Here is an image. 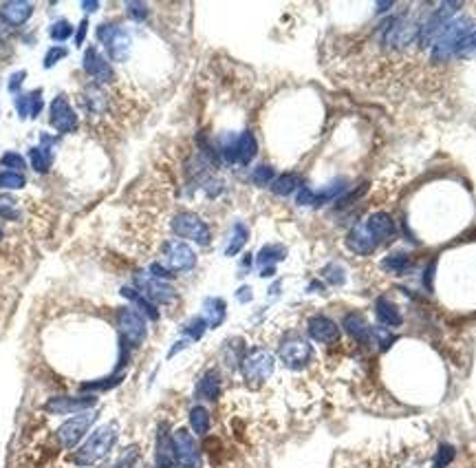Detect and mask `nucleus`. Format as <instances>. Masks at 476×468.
Returning <instances> with one entry per match:
<instances>
[{
    "mask_svg": "<svg viewBox=\"0 0 476 468\" xmlns=\"http://www.w3.org/2000/svg\"><path fill=\"white\" fill-rule=\"evenodd\" d=\"M126 11H128V16L137 22H143L148 18V5L146 3H126Z\"/></svg>",
    "mask_w": 476,
    "mask_h": 468,
    "instance_id": "nucleus-48",
    "label": "nucleus"
},
{
    "mask_svg": "<svg viewBox=\"0 0 476 468\" xmlns=\"http://www.w3.org/2000/svg\"><path fill=\"white\" fill-rule=\"evenodd\" d=\"M457 55L459 58H476V31H472L470 36L461 42Z\"/></svg>",
    "mask_w": 476,
    "mask_h": 468,
    "instance_id": "nucleus-46",
    "label": "nucleus"
},
{
    "mask_svg": "<svg viewBox=\"0 0 476 468\" xmlns=\"http://www.w3.org/2000/svg\"><path fill=\"white\" fill-rule=\"evenodd\" d=\"M42 106H44V102H42V91H40V88H36L33 93H22V95L16 97V110H18V115L22 119L38 117Z\"/></svg>",
    "mask_w": 476,
    "mask_h": 468,
    "instance_id": "nucleus-24",
    "label": "nucleus"
},
{
    "mask_svg": "<svg viewBox=\"0 0 476 468\" xmlns=\"http://www.w3.org/2000/svg\"><path fill=\"white\" fill-rule=\"evenodd\" d=\"M342 327L348 331L350 338H355L361 344H368L370 336H373V327L366 322V318L359 314V311H350V314L344 316L342 320Z\"/></svg>",
    "mask_w": 476,
    "mask_h": 468,
    "instance_id": "nucleus-22",
    "label": "nucleus"
},
{
    "mask_svg": "<svg viewBox=\"0 0 476 468\" xmlns=\"http://www.w3.org/2000/svg\"><path fill=\"white\" fill-rule=\"evenodd\" d=\"M121 296L123 298H128L130 303L137 307V311L141 316L146 318H150V320H159V309L155 303H150L148 298H146L141 292H137V289H132V287H121Z\"/></svg>",
    "mask_w": 476,
    "mask_h": 468,
    "instance_id": "nucleus-27",
    "label": "nucleus"
},
{
    "mask_svg": "<svg viewBox=\"0 0 476 468\" xmlns=\"http://www.w3.org/2000/svg\"><path fill=\"white\" fill-rule=\"evenodd\" d=\"M249 241V230L245 224H236L234 230H232V241L230 245L225 248V256H236L238 252L243 250V245Z\"/></svg>",
    "mask_w": 476,
    "mask_h": 468,
    "instance_id": "nucleus-34",
    "label": "nucleus"
},
{
    "mask_svg": "<svg viewBox=\"0 0 476 468\" xmlns=\"http://www.w3.org/2000/svg\"><path fill=\"white\" fill-rule=\"evenodd\" d=\"M366 191H368V186H366V184H361L357 193L353 191V193H350V195H346V197H342V199H339V206H348V204H353V202H357V199H359L361 195H364Z\"/></svg>",
    "mask_w": 476,
    "mask_h": 468,
    "instance_id": "nucleus-51",
    "label": "nucleus"
},
{
    "mask_svg": "<svg viewBox=\"0 0 476 468\" xmlns=\"http://www.w3.org/2000/svg\"><path fill=\"white\" fill-rule=\"evenodd\" d=\"M307 333L320 344H333L339 340V327L328 316H311L307 322Z\"/></svg>",
    "mask_w": 476,
    "mask_h": 468,
    "instance_id": "nucleus-18",
    "label": "nucleus"
},
{
    "mask_svg": "<svg viewBox=\"0 0 476 468\" xmlns=\"http://www.w3.org/2000/svg\"><path fill=\"white\" fill-rule=\"evenodd\" d=\"M236 298L241 300V303H249V300H252V289H249V287H241V289H238Z\"/></svg>",
    "mask_w": 476,
    "mask_h": 468,
    "instance_id": "nucleus-54",
    "label": "nucleus"
},
{
    "mask_svg": "<svg viewBox=\"0 0 476 468\" xmlns=\"http://www.w3.org/2000/svg\"><path fill=\"white\" fill-rule=\"evenodd\" d=\"M175 464H177V455H175L172 436L166 431V427H161L155 447V468H172Z\"/></svg>",
    "mask_w": 476,
    "mask_h": 468,
    "instance_id": "nucleus-20",
    "label": "nucleus"
},
{
    "mask_svg": "<svg viewBox=\"0 0 476 468\" xmlns=\"http://www.w3.org/2000/svg\"><path fill=\"white\" fill-rule=\"evenodd\" d=\"M97 7H99L97 0H86V3H82V9H86V11H95Z\"/></svg>",
    "mask_w": 476,
    "mask_h": 468,
    "instance_id": "nucleus-55",
    "label": "nucleus"
},
{
    "mask_svg": "<svg viewBox=\"0 0 476 468\" xmlns=\"http://www.w3.org/2000/svg\"><path fill=\"white\" fill-rule=\"evenodd\" d=\"M256 153H258V144H256L254 133L245 130L243 135H238V139H236V164L247 166L256 157Z\"/></svg>",
    "mask_w": 476,
    "mask_h": 468,
    "instance_id": "nucleus-28",
    "label": "nucleus"
},
{
    "mask_svg": "<svg viewBox=\"0 0 476 468\" xmlns=\"http://www.w3.org/2000/svg\"><path fill=\"white\" fill-rule=\"evenodd\" d=\"M137 462H139V449L137 447H128L126 451L119 455L117 464L112 468H137Z\"/></svg>",
    "mask_w": 476,
    "mask_h": 468,
    "instance_id": "nucleus-42",
    "label": "nucleus"
},
{
    "mask_svg": "<svg viewBox=\"0 0 476 468\" xmlns=\"http://www.w3.org/2000/svg\"><path fill=\"white\" fill-rule=\"evenodd\" d=\"M0 164L5 166V168H14V173H22L27 168V164H25V159H22V155H18V153H5L3 155V159H0Z\"/></svg>",
    "mask_w": 476,
    "mask_h": 468,
    "instance_id": "nucleus-45",
    "label": "nucleus"
},
{
    "mask_svg": "<svg viewBox=\"0 0 476 468\" xmlns=\"http://www.w3.org/2000/svg\"><path fill=\"white\" fill-rule=\"evenodd\" d=\"M97 404V398L93 393L88 396H55L49 398L44 409L53 416H73V413H82Z\"/></svg>",
    "mask_w": 476,
    "mask_h": 468,
    "instance_id": "nucleus-11",
    "label": "nucleus"
},
{
    "mask_svg": "<svg viewBox=\"0 0 476 468\" xmlns=\"http://www.w3.org/2000/svg\"><path fill=\"white\" fill-rule=\"evenodd\" d=\"M278 358L287 369L298 371V369H304V367L313 360V347L304 338H300L298 333H291V336H287L280 342Z\"/></svg>",
    "mask_w": 476,
    "mask_h": 468,
    "instance_id": "nucleus-8",
    "label": "nucleus"
},
{
    "mask_svg": "<svg viewBox=\"0 0 476 468\" xmlns=\"http://www.w3.org/2000/svg\"><path fill=\"white\" fill-rule=\"evenodd\" d=\"M25 77H27V71H16L14 75H11L9 77V84H7L9 93H16L18 88L22 86V82H25Z\"/></svg>",
    "mask_w": 476,
    "mask_h": 468,
    "instance_id": "nucleus-50",
    "label": "nucleus"
},
{
    "mask_svg": "<svg viewBox=\"0 0 476 468\" xmlns=\"http://www.w3.org/2000/svg\"><path fill=\"white\" fill-rule=\"evenodd\" d=\"M206 329H208V320L203 318V316L190 318L186 325H184V333H186L190 340H201L203 333H206Z\"/></svg>",
    "mask_w": 476,
    "mask_h": 468,
    "instance_id": "nucleus-37",
    "label": "nucleus"
},
{
    "mask_svg": "<svg viewBox=\"0 0 476 468\" xmlns=\"http://www.w3.org/2000/svg\"><path fill=\"white\" fill-rule=\"evenodd\" d=\"M210 425H212V418H210V411L206 407H192L190 409V427L197 436H208Z\"/></svg>",
    "mask_w": 476,
    "mask_h": 468,
    "instance_id": "nucleus-30",
    "label": "nucleus"
},
{
    "mask_svg": "<svg viewBox=\"0 0 476 468\" xmlns=\"http://www.w3.org/2000/svg\"><path fill=\"white\" fill-rule=\"evenodd\" d=\"M172 444H175L177 464L181 468H199L201 466V453H199L195 438L190 436V431L177 429L172 433Z\"/></svg>",
    "mask_w": 476,
    "mask_h": 468,
    "instance_id": "nucleus-13",
    "label": "nucleus"
},
{
    "mask_svg": "<svg viewBox=\"0 0 476 468\" xmlns=\"http://www.w3.org/2000/svg\"><path fill=\"white\" fill-rule=\"evenodd\" d=\"M135 287H137V292H141L146 298L150 300V303L155 305H175L177 303V292L175 287L170 285L168 281H159V278L146 274V272H139L135 274Z\"/></svg>",
    "mask_w": 476,
    "mask_h": 468,
    "instance_id": "nucleus-9",
    "label": "nucleus"
},
{
    "mask_svg": "<svg viewBox=\"0 0 476 468\" xmlns=\"http://www.w3.org/2000/svg\"><path fill=\"white\" fill-rule=\"evenodd\" d=\"M117 440H119V425L117 422H106V425H101L99 429L90 433V438L73 453V462L82 468L95 466L112 451Z\"/></svg>",
    "mask_w": 476,
    "mask_h": 468,
    "instance_id": "nucleus-1",
    "label": "nucleus"
},
{
    "mask_svg": "<svg viewBox=\"0 0 476 468\" xmlns=\"http://www.w3.org/2000/svg\"><path fill=\"white\" fill-rule=\"evenodd\" d=\"M219 396H221V373L217 369H208L197 384V398L214 402Z\"/></svg>",
    "mask_w": 476,
    "mask_h": 468,
    "instance_id": "nucleus-25",
    "label": "nucleus"
},
{
    "mask_svg": "<svg viewBox=\"0 0 476 468\" xmlns=\"http://www.w3.org/2000/svg\"><path fill=\"white\" fill-rule=\"evenodd\" d=\"M375 314H377V318H379L381 325H386L388 329H390V327H399L401 322H404V318H401V314H399V309H397V305L390 303V300H388L386 296H379V298L375 300Z\"/></svg>",
    "mask_w": 476,
    "mask_h": 468,
    "instance_id": "nucleus-26",
    "label": "nucleus"
},
{
    "mask_svg": "<svg viewBox=\"0 0 476 468\" xmlns=\"http://www.w3.org/2000/svg\"><path fill=\"white\" fill-rule=\"evenodd\" d=\"M203 307H206V320H208V327L210 329H217L223 325L225 316H228V305H225L223 298H208L206 303H203Z\"/></svg>",
    "mask_w": 476,
    "mask_h": 468,
    "instance_id": "nucleus-29",
    "label": "nucleus"
},
{
    "mask_svg": "<svg viewBox=\"0 0 476 468\" xmlns=\"http://www.w3.org/2000/svg\"><path fill=\"white\" fill-rule=\"evenodd\" d=\"M470 27H472V20L470 18H457V20H450L448 25L444 27V31L439 33L437 40H435V49H433V60L441 62V60H448L450 55H455L461 47V42L470 36Z\"/></svg>",
    "mask_w": 476,
    "mask_h": 468,
    "instance_id": "nucleus-2",
    "label": "nucleus"
},
{
    "mask_svg": "<svg viewBox=\"0 0 476 468\" xmlns=\"http://www.w3.org/2000/svg\"><path fill=\"white\" fill-rule=\"evenodd\" d=\"M101 468H110V466H101Z\"/></svg>",
    "mask_w": 476,
    "mask_h": 468,
    "instance_id": "nucleus-57",
    "label": "nucleus"
},
{
    "mask_svg": "<svg viewBox=\"0 0 476 468\" xmlns=\"http://www.w3.org/2000/svg\"><path fill=\"white\" fill-rule=\"evenodd\" d=\"M3 237H5V234H3V230H0V241H3Z\"/></svg>",
    "mask_w": 476,
    "mask_h": 468,
    "instance_id": "nucleus-56",
    "label": "nucleus"
},
{
    "mask_svg": "<svg viewBox=\"0 0 476 468\" xmlns=\"http://www.w3.org/2000/svg\"><path fill=\"white\" fill-rule=\"evenodd\" d=\"M435 267H437V261H433L428 265V270L424 272V285L428 292H433V281H435Z\"/></svg>",
    "mask_w": 476,
    "mask_h": 468,
    "instance_id": "nucleus-52",
    "label": "nucleus"
},
{
    "mask_svg": "<svg viewBox=\"0 0 476 468\" xmlns=\"http://www.w3.org/2000/svg\"><path fill=\"white\" fill-rule=\"evenodd\" d=\"M66 55H69V51L64 47H51L47 55H44V69H51V66H55L62 58H66Z\"/></svg>",
    "mask_w": 476,
    "mask_h": 468,
    "instance_id": "nucleus-47",
    "label": "nucleus"
},
{
    "mask_svg": "<svg viewBox=\"0 0 476 468\" xmlns=\"http://www.w3.org/2000/svg\"><path fill=\"white\" fill-rule=\"evenodd\" d=\"M97 40H101L104 44V49L108 53V58L112 62H126L128 55H130V47H132V40H130V33L126 29H121L117 25H99L97 27Z\"/></svg>",
    "mask_w": 476,
    "mask_h": 468,
    "instance_id": "nucleus-6",
    "label": "nucleus"
},
{
    "mask_svg": "<svg viewBox=\"0 0 476 468\" xmlns=\"http://www.w3.org/2000/svg\"><path fill=\"white\" fill-rule=\"evenodd\" d=\"M82 69L86 75H90L97 84H108L115 80V71H112L110 62L104 58V55L99 53L97 47H88L84 51V58H82Z\"/></svg>",
    "mask_w": 476,
    "mask_h": 468,
    "instance_id": "nucleus-16",
    "label": "nucleus"
},
{
    "mask_svg": "<svg viewBox=\"0 0 476 468\" xmlns=\"http://www.w3.org/2000/svg\"><path fill=\"white\" fill-rule=\"evenodd\" d=\"M364 226L375 241H393L397 237V224L388 213H373Z\"/></svg>",
    "mask_w": 476,
    "mask_h": 468,
    "instance_id": "nucleus-19",
    "label": "nucleus"
},
{
    "mask_svg": "<svg viewBox=\"0 0 476 468\" xmlns=\"http://www.w3.org/2000/svg\"><path fill=\"white\" fill-rule=\"evenodd\" d=\"M27 186V179L22 173H14V170H3L0 173V188L3 191H20V188Z\"/></svg>",
    "mask_w": 476,
    "mask_h": 468,
    "instance_id": "nucleus-36",
    "label": "nucleus"
},
{
    "mask_svg": "<svg viewBox=\"0 0 476 468\" xmlns=\"http://www.w3.org/2000/svg\"><path fill=\"white\" fill-rule=\"evenodd\" d=\"M322 276L326 278L328 283L331 285H344V281H346V274H344V270L342 267H339L337 263H328L324 270H322Z\"/></svg>",
    "mask_w": 476,
    "mask_h": 468,
    "instance_id": "nucleus-41",
    "label": "nucleus"
},
{
    "mask_svg": "<svg viewBox=\"0 0 476 468\" xmlns=\"http://www.w3.org/2000/svg\"><path fill=\"white\" fill-rule=\"evenodd\" d=\"M346 245H348V250H350V252L366 256V254H373V252H375L377 241L370 237L364 224H359V226H355L353 230L348 232V237H346Z\"/></svg>",
    "mask_w": 476,
    "mask_h": 468,
    "instance_id": "nucleus-21",
    "label": "nucleus"
},
{
    "mask_svg": "<svg viewBox=\"0 0 476 468\" xmlns=\"http://www.w3.org/2000/svg\"><path fill=\"white\" fill-rule=\"evenodd\" d=\"M459 7H461L459 3H444L433 16L428 18V22L422 27V31H419V40H422L424 47H430V42L437 40V36L444 31V27L452 20V16L457 14Z\"/></svg>",
    "mask_w": 476,
    "mask_h": 468,
    "instance_id": "nucleus-14",
    "label": "nucleus"
},
{
    "mask_svg": "<svg viewBox=\"0 0 476 468\" xmlns=\"http://www.w3.org/2000/svg\"><path fill=\"white\" fill-rule=\"evenodd\" d=\"M18 202L14 197H9V195H0V217L3 219H9V221H14L18 219V210H16Z\"/></svg>",
    "mask_w": 476,
    "mask_h": 468,
    "instance_id": "nucleus-43",
    "label": "nucleus"
},
{
    "mask_svg": "<svg viewBox=\"0 0 476 468\" xmlns=\"http://www.w3.org/2000/svg\"><path fill=\"white\" fill-rule=\"evenodd\" d=\"M117 329H119V338L123 344L128 347H139V344L148 336V327H146V320L137 309L132 307H121L117 311Z\"/></svg>",
    "mask_w": 476,
    "mask_h": 468,
    "instance_id": "nucleus-7",
    "label": "nucleus"
},
{
    "mask_svg": "<svg viewBox=\"0 0 476 468\" xmlns=\"http://www.w3.org/2000/svg\"><path fill=\"white\" fill-rule=\"evenodd\" d=\"M170 228L181 239H190L199 245H210L212 241V230L210 226L203 221L197 213H190V210H181L172 219H170Z\"/></svg>",
    "mask_w": 476,
    "mask_h": 468,
    "instance_id": "nucleus-4",
    "label": "nucleus"
},
{
    "mask_svg": "<svg viewBox=\"0 0 476 468\" xmlns=\"http://www.w3.org/2000/svg\"><path fill=\"white\" fill-rule=\"evenodd\" d=\"M373 338L377 340V344L381 349H388L390 342H395V336L390 333L388 327H375V329H373Z\"/></svg>",
    "mask_w": 476,
    "mask_h": 468,
    "instance_id": "nucleus-49",
    "label": "nucleus"
},
{
    "mask_svg": "<svg viewBox=\"0 0 476 468\" xmlns=\"http://www.w3.org/2000/svg\"><path fill=\"white\" fill-rule=\"evenodd\" d=\"M384 267H386L388 272L401 276V274H406L413 267V259L408 254L397 252V254H390L388 259H384Z\"/></svg>",
    "mask_w": 476,
    "mask_h": 468,
    "instance_id": "nucleus-35",
    "label": "nucleus"
},
{
    "mask_svg": "<svg viewBox=\"0 0 476 468\" xmlns=\"http://www.w3.org/2000/svg\"><path fill=\"white\" fill-rule=\"evenodd\" d=\"M121 382V373L117 376V373H112L110 378H104V380H93V382H84L82 387V391H86V393H90V391H108V389H112V387H117Z\"/></svg>",
    "mask_w": 476,
    "mask_h": 468,
    "instance_id": "nucleus-39",
    "label": "nucleus"
},
{
    "mask_svg": "<svg viewBox=\"0 0 476 468\" xmlns=\"http://www.w3.org/2000/svg\"><path fill=\"white\" fill-rule=\"evenodd\" d=\"M296 188H302L300 186V177L293 175V173H287V175H280L276 177L274 182H271V193L278 195V197H287L291 195Z\"/></svg>",
    "mask_w": 476,
    "mask_h": 468,
    "instance_id": "nucleus-31",
    "label": "nucleus"
},
{
    "mask_svg": "<svg viewBox=\"0 0 476 468\" xmlns=\"http://www.w3.org/2000/svg\"><path fill=\"white\" fill-rule=\"evenodd\" d=\"M29 159H31V168L36 173H47L51 168L53 155H51L49 148L33 146V148H29Z\"/></svg>",
    "mask_w": 476,
    "mask_h": 468,
    "instance_id": "nucleus-33",
    "label": "nucleus"
},
{
    "mask_svg": "<svg viewBox=\"0 0 476 468\" xmlns=\"http://www.w3.org/2000/svg\"><path fill=\"white\" fill-rule=\"evenodd\" d=\"M161 263L170 272H190L197 267V252L184 241H168L161 248Z\"/></svg>",
    "mask_w": 476,
    "mask_h": 468,
    "instance_id": "nucleus-10",
    "label": "nucleus"
},
{
    "mask_svg": "<svg viewBox=\"0 0 476 468\" xmlns=\"http://www.w3.org/2000/svg\"><path fill=\"white\" fill-rule=\"evenodd\" d=\"M49 124L58 130V133H73L79 126V119L75 108L69 104V99L64 95H58L51 102V110H49Z\"/></svg>",
    "mask_w": 476,
    "mask_h": 468,
    "instance_id": "nucleus-15",
    "label": "nucleus"
},
{
    "mask_svg": "<svg viewBox=\"0 0 476 468\" xmlns=\"http://www.w3.org/2000/svg\"><path fill=\"white\" fill-rule=\"evenodd\" d=\"M49 36L51 40L55 42H64V40H69L73 36V25L66 18L58 20V22H53V25L49 27Z\"/></svg>",
    "mask_w": 476,
    "mask_h": 468,
    "instance_id": "nucleus-38",
    "label": "nucleus"
},
{
    "mask_svg": "<svg viewBox=\"0 0 476 468\" xmlns=\"http://www.w3.org/2000/svg\"><path fill=\"white\" fill-rule=\"evenodd\" d=\"M106 104H108V93L97 82H90L82 91V95H79V106H82V110L88 117H101V113L106 110Z\"/></svg>",
    "mask_w": 476,
    "mask_h": 468,
    "instance_id": "nucleus-17",
    "label": "nucleus"
},
{
    "mask_svg": "<svg viewBox=\"0 0 476 468\" xmlns=\"http://www.w3.org/2000/svg\"><path fill=\"white\" fill-rule=\"evenodd\" d=\"M419 31H422V27H417L415 22L395 18L384 27V44H388L393 49L408 47V44H413L419 38Z\"/></svg>",
    "mask_w": 476,
    "mask_h": 468,
    "instance_id": "nucleus-12",
    "label": "nucleus"
},
{
    "mask_svg": "<svg viewBox=\"0 0 476 468\" xmlns=\"http://www.w3.org/2000/svg\"><path fill=\"white\" fill-rule=\"evenodd\" d=\"M276 369V360L274 355H271L267 349L263 347H256L252 351L245 353V358L241 362V371L243 378L249 387H260L263 382H267L271 373Z\"/></svg>",
    "mask_w": 476,
    "mask_h": 468,
    "instance_id": "nucleus-3",
    "label": "nucleus"
},
{
    "mask_svg": "<svg viewBox=\"0 0 476 468\" xmlns=\"http://www.w3.org/2000/svg\"><path fill=\"white\" fill-rule=\"evenodd\" d=\"M86 29H88V20H82V22H79L77 36H75V42H77V47H82V42H84V38H86Z\"/></svg>",
    "mask_w": 476,
    "mask_h": 468,
    "instance_id": "nucleus-53",
    "label": "nucleus"
},
{
    "mask_svg": "<svg viewBox=\"0 0 476 468\" xmlns=\"http://www.w3.org/2000/svg\"><path fill=\"white\" fill-rule=\"evenodd\" d=\"M31 14H33V5L25 3V0H11V3H5L0 7V16H3L11 27L25 25Z\"/></svg>",
    "mask_w": 476,
    "mask_h": 468,
    "instance_id": "nucleus-23",
    "label": "nucleus"
},
{
    "mask_svg": "<svg viewBox=\"0 0 476 468\" xmlns=\"http://www.w3.org/2000/svg\"><path fill=\"white\" fill-rule=\"evenodd\" d=\"M97 420V413L93 409L82 411V413H77L75 418L66 420L64 425L55 431V442H58V447L62 451H71L75 449L82 438L86 436V431L93 427V422Z\"/></svg>",
    "mask_w": 476,
    "mask_h": 468,
    "instance_id": "nucleus-5",
    "label": "nucleus"
},
{
    "mask_svg": "<svg viewBox=\"0 0 476 468\" xmlns=\"http://www.w3.org/2000/svg\"><path fill=\"white\" fill-rule=\"evenodd\" d=\"M285 256H287V250L282 248V245L271 243V245H265V248L258 252L256 261H258L260 267H269V265H274L278 261H285Z\"/></svg>",
    "mask_w": 476,
    "mask_h": 468,
    "instance_id": "nucleus-32",
    "label": "nucleus"
},
{
    "mask_svg": "<svg viewBox=\"0 0 476 468\" xmlns=\"http://www.w3.org/2000/svg\"><path fill=\"white\" fill-rule=\"evenodd\" d=\"M274 179H276V173H274V168H271V166H267V164L258 166V168L252 173V182H254L256 186H267V184H271Z\"/></svg>",
    "mask_w": 476,
    "mask_h": 468,
    "instance_id": "nucleus-44",
    "label": "nucleus"
},
{
    "mask_svg": "<svg viewBox=\"0 0 476 468\" xmlns=\"http://www.w3.org/2000/svg\"><path fill=\"white\" fill-rule=\"evenodd\" d=\"M455 447H450V444H441L435 460H433V468H448L452 464V460H455Z\"/></svg>",
    "mask_w": 476,
    "mask_h": 468,
    "instance_id": "nucleus-40",
    "label": "nucleus"
}]
</instances>
